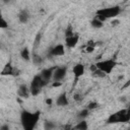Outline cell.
<instances>
[{"label": "cell", "mask_w": 130, "mask_h": 130, "mask_svg": "<svg viewBox=\"0 0 130 130\" xmlns=\"http://www.w3.org/2000/svg\"><path fill=\"white\" fill-rule=\"evenodd\" d=\"M41 118V112H30L28 110H22L20 113V123L24 130H32Z\"/></svg>", "instance_id": "6da1fadb"}, {"label": "cell", "mask_w": 130, "mask_h": 130, "mask_svg": "<svg viewBox=\"0 0 130 130\" xmlns=\"http://www.w3.org/2000/svg\"><path fill=\"white\" fill-rule=\"evenodd\" d=\"M121 10L122 9L119 5H115V6H111V7H105V8L99 9L95 13V16L99 19H101L102 21H105L107 19L117 17L121 13Z\"/></svg>", "instance_id": "7a4b0ae2"}, {"label": "cell", "mask_w": 130, "mask_h": 130, "mask_svg": "<svg viewBox=\"0 0 130 130\" xmlns=\"http://www.w3.org/2000/svg\"><path fill=\"white\" fill-rule=\"evenodd\" d=\"M130 121V112L129 109H122L113 114H111L108 119V124H118V123H128Z\"/></svg>", "instance_id": "3957f363"}, {"label": "cell", "mask_w": 130, "mask_h": 130, "mask_svg": "<svg viewBox=\"0 0 130 130\" xmlns=\"http://www.w3.org/2000/svg\"><path fill=\"white\" fill-rule=\"evenodd\" d=\"M47 84L48 83L43 79V77L40 75V73L37 74V75H35L32 77V79H31L30 83H29V86H28L29 87L30 95H34V96L39 95L41 93L43 87H45Z\"/></svg>", "instance_id": "277c9868"}, {"label": "cell", "mask_w": 130, "mask_h": 130, "mask_svg": "<svg viewBox=\"0 0 130 130\" xmlns=\"http://www.w3.org/2000/svg\"><path fill=\"white\" fill-rule=\"evenodd\" d=\"M116 65H117V61H116L114 58L101 60V61H98V62L95 63V66H96L101 71H103L106 75L112 73V71L114 70V68L116 67Z\"/></svg>", "instance_id": "5b68a950"}, {"label": "cell", "mask_w": 130, "mask_h": 130, "mask_svg": "<svg viewBox=\"0 0 130 130\" xmlns=\"http://www.w3.org/2000/svg\"><path fill=\"white\" fill-rule=\"evenodd\" d=\"M19 74H20V71L17 68H15L10 62H7L0 72V75L2 76H17Z\"/></svg>", "instance_id": "8992f818"}, {"label": "cell", "mask_w": 130, "mask_h": 130, "mask_svg": "<svg viewBox=\"0 0 130 130\" xmlns=\"http://www.w3.org/2000/svg\"><path fill=\"white\" fill-rule=\"evenodd\" d=\"M67 74V67L66 66H56L53 72V81H61L65 78Z\"/></svg>", "instance_id": "52a82bcc"}, {"label": "cell", "mask_w": 130, "mask_h": 130, "mask_svg": "<svg viewBox=\"0 0 130 130\" xmlns=\"http://www.w3.org/2000/svg\"><path fill=\"white\" fill-rule=\"evenodd\" d=\"M79 42V35L74 32L73 35L69 36V37H65V47L68 49H73L77 46Z\"/></svg>", "instance_id": "ba28073f"}, {"label": "cell", "mask_w": 130, "mask_h": 130, "mask_svg": "<svg viewBox=\"0 0 130 130\" xmlns=\"http://www.w3.org/2000/svg\"><path fill=\"white\" fill-rule=\"evenodd\" d=\"M84 71H85V67L82 63H77L73 66L72 73H73V77H74V83H76L78 81V79L84 74Z\"/></svg>", "instance_id": "9c48e42d"}, {"label": "cell", "mask_w": 130, "mask_h": 130, "mask_svg": "<svg viewBox=\"0 0 130 130\" xmlns=\"http://www.w3.org/2000/svg\"><path fill=\"white\" fill-rule=\"evenodd\" d=\"M49 55L52 57H60L65 55V46L63 44H58L50 49Z\"/></svg>", "instance_id": "30bf717a"}, {"label": "cell", "mask_w": 130, "mask_h": 130, "mask_svg": "<svg viewBox=\"0 0 130 130\" xmlns=\"http://www.w3.org/2000/svg\"><path fill=\"white\" fill-rule=\"evenodd\" d=\"M55 68H56V66H54V67H49V68H45V69H43V70L41 71L40 75L43 77V79H44L47 83H49V82L52 80L53 72H54Z\"/></svg>", "instance_id": "8fae6325"}, {"label": "cell", "mask_w": 130, "mask_h": 130, "mask_svg": "<svg viewBox=\"0 0 130 130\" xmlns=\"http://www.w3.org/2000/svg\"><path fill=\"white\" fill-rule=\"evenodd\" d=\"M17 95L19 98H21V99H28V96L30 95L29 87L24 83L20 84L18 86V88H17Z\"/></svg>", "instance_id": "7c38bea8"}, {"label": "cell", "mask_w": 130, "mask_h": 130, "mask_svg": "<svg viewBox=\"0 0 130 130\" xmlns=\"http://www.w3.org/2000/svg\"><path fill=\"white\" fill-rule=\"evenodd\" d=\"M29 17H30V15H29V12L27 9H21L17 14V18L20 23H26L29 20Z\"/></svg>", "instance_id": "4fadbf2b"}, {"label": "cell", "mask_w": 130, "mask_h": 130, "mask_svg": "<svg viewBox=\"0 0 130 130\" xmlns=\"http://www.w3.org/2000/svg\"><path fill=\"white\" fill-rule=\"evenodd\" d=\"M56 105L59 107H66L69 105V101L66 92H62L61 94L58 95V98L56 99Z\"/></svg>", "instance_id": "5bb4252c"}, {"label": "cell", "mask_w": 130, "mask_h": 130, "mask_svg": "<svg viewBox=\"0 0 130 130\" xmlns=\"http://www.w3.org/2000/svg\"><path fill=\"white\" fill-rule=\"evenodd\" d=\"M89 69H90L91 74H92L93 77H96V78H103V77L106 76V74H105L103 71H101V70L95 66V64H92V65L90 66Z\"/></svg>", "instance_id": "9a60e30c"}, {"label": "cell", "mask_w": 130, "mask_h": 130, "mask_svg": "<svg viewBox=\"0 0 130 130\" xmlns=\"http://www.w3.org/2000/svg\"><path fill=\"white\" fill-rule=\"evenodd\" d=\"M95 46H96V43L93 40H89L84 46V51L86 53H92L95 49Z\"/></svg>", "instance_id": "2e32d148"}, {"label": "cell", "mask_w": 130, "mask_h": 130, "mask_svg": "<svg viewBox=\"0 0 130 130\" xmlns=\"http://www.w3.org/2000/svg\"><path fill=\"white\" fill-rule=\"evenodd\" d=\"M20 57L24 61H29L30 60V52H29V49L27 47H24V48L21 49V51H20Z\"/></svg>", "instance_id": "e0dca14e"}, {"label": "cell", "mask_w": 130, "mask_h": 130, "mask_svg": "<svg viewBox=\"0 0 130 130\" xmlns=\"http://www.w3.org/2000/svg\"><path fill=\"white\" fill-rule=\"evenodd\" d=\"M90 24H91V26H92L93 28H101V27H103V25H104V21H102V20L99 19L96 16H94V17L91 19Z\"/></svg>", "instance_id": "ac0fdd59"}, {"label": "cell", "mask_w": 130, "mask_h": 130, "mask_svg": "<svg viewBox=\"0 0 130 130\" xmlns=\"http://www.w3.org/2000/svg\"><path fill=\"white\" fill-rule=\"evenodd\" d=\"M30 60H32V63L35 65H41L43 63V58L39 54H37L36 52H34L32 55L30 56Z\"/></svg>", "instance_id": "d6986e66"}, {"label": "cell", "mask_w": 130, "mask_h": 130, "mask_svg": "<svg viewBox=\"0 0 130 130\" xmlns=\"http://www.w3.org/2000/svg\"><path fill=\"white\" fill-rule=\"evenodd\" d=\"M88 128V125H87V122L85 120H80L74 127L73 129H77V130H86Z\"/></svg>", "instance_id": "ffe728a7"}, {"label": "cell", "mask_w": 130, "mask_h": 130, "mask_svg": "<svg viewBox=\"0 0 130 130\" xmlns=\"http://www.w3.org/2000/svg\"><path fill=\"white\" fill-rule=\"evenodd\" d=\"M89 112H90V111H89L88 109L84 108V109H82L80 112H78V114H77V118H78L79 120H84L85 118H87V117H88Z\"/></svg>", "instance_id": "44dd1931"}, {"label": "cell", "mask_w": 130, "mask_h": 130, "mask_svg": "<svg viewBox=\"0 0 130 130\" xmlns=\"http://www.w3.org/2000/svg\"><path fill=\"white\" fill-rule=\"evenodd\" d=\"M8 22L6 21V19L4 18L2 12L0 11V29H5V28H8Z\"/></svg>", "instance_id": "7402d4cb"}, {"label": "cell", "mask_w": 130, "mask_h": 130, "mask_svg": "<svg viewBox=\"0 0 130 130\" xmlns=\"http://www.w3.org/2000/svg\"><path fill=\"white\" fill-rule=\"evenodd\" d=\"M98 108H99V103L98 102H89L88 105L86 106V109H88L89 111H93Z\"/></svg>", "instance_id": "603a6c76"}, {"label": "cell", "mask_w": 130, "mask_h": 130, "mask_svg": "<svg viewBox=\"0 0 130 130\" xmlns=\"http://www.w3.org/2000/svg\"><path fill=\"white\" fill-rule=\"evenodd\" d=\"M73 34H74V30H73L72 25L71 24H68L67 27H66V29H65V37H69V36H71Z\"/></svg>", "instance_id": "cb8c5ba5"}, {"label": "cell", "mask_w": 130, "mask_h": 130, "mask_svg": "<svg viewBox=\"0 0 130 130\" xmlns=\"http://www.w3.org/2000/svg\"><path fill=\"white\" fill-rule=\"evenodd\" d=\"M73 99H74L76 102H80V101H82V99H83V95H82L80 92H76V93L73 95Z\"/></svg>", "instance_id": "d4e9b609"}, {"label": "cell", "mask_w": 130, "mask_h": 130, "mask_svg": "<svg viewBox=\"0 0 130 130\" xmlns=\"http://www.w3.org/2000/svg\"><path fill=\"white\" fill-rule=\"evenodd\" d=\"M41 38H42V35H41V32H39L38 35H37V37H36V39H35V43H34V46L35 47H37L39 44H40V41H41Z\"/></svg>", "instance_id": "484cf974"}, {"label": "cell", "mask_w": 130, "mask_h": 130, "mask_svg": "<svg viewBox=\"0 0 130 130\" xmlns=\"http://www.w3.org/2000/svg\"><path fill=\"white\" fill-rule=\"evenodd\" d=\"M53 128H55V125L52 122H49V121L45 122V129H53Z\"/></svg>", "instance_id": "4316f807"}, {"label": "cell", "mask_w": 130, "mask_h": 130, "mask_svg": "<svg viewBox=\"0 0 130 130\" xmlns=\"http://www.w3.org/2000/svg\"><path fill=\"white\" fill-rule=\"evenodd\" d=\"M62 85V81H53L52 82V86L53 87H59Z\"/></svg>", "instance_id": "83f0119b"}, {"label": "cell", "mask_w": 130, "mask_h": 130, "mask_svg": "<svg viewBox=\"0 0 130 130\" xmlns=\"http://www.w3.org/2000/svg\"><path fill=\"white\" fill-rule=\"evenodd\" d=\"M52 103H53V100H52V99H47V100H46V104H47V105L51 106Z\"/></svg>", "instance_id": "f1b7e54d"}, {"label": "cell", "mask_w": 130, "mask_h": 130, "mask_svg": "<svg viewBox=\"0 0 130 130\" xmlns=\"http://www.w3.org/2000/svg\"><path fill=\"white\" fill-rule=\"evenodd\" d=\"M3 2H4L5 4H9V3L12 2V0H3Z\"/></svg>", "instance_id": "f546056e"}, {"label": "cell", "mask_w": 130, "mask_h": 130, "mask_svg": "<svg viewBox=\"0 0 130 130\" xmlns=\"http://www.w3.org/2000/svg\"><path fill=\"white\" fill-rule=\"evenodd\" d=\"M1 129H9V126L8 125H4V126L1 127Z\"/></svg>", "instance_id": "4dcf8cb0"}, {"label": "cell", "mask_w": 130, "mask_h": 130, "mask_svg": "<svg viewBox=\"0 0 130 130\" xmlns=\"http://www.w3.org/2000/svg\"><path fill=\"white\" fill-rule=\"evenodd\" d=\"M117 23H119V21H118V20H115V21H113V22H112V24H113V25H117Z\"/></svg>", "instance_id": "1f68e13d"}]
</instances>
